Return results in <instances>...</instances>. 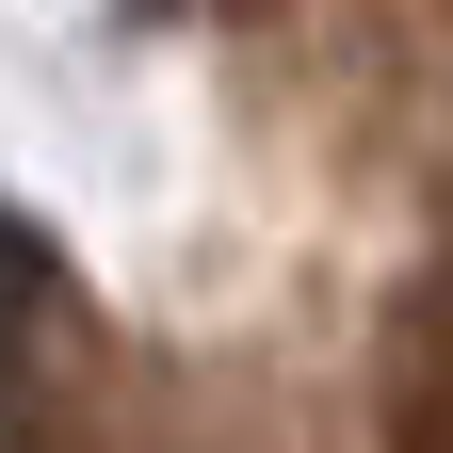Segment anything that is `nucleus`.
Here are the masks:
<instances>
[{"label": "nucleus", "instance_id": "f257e3e1", "mask_svg": "<svg viewBox=\"0 0 453 453\" xmlns=\"http://www.w3.org/2000/svg\"><path fill=\"white\" fill-rule=\"evenodd\" d=\"M388 453H453V259L388 324Z\"/></svg>", "mask_w": 453, "mask_h": 453}]
</instances>
